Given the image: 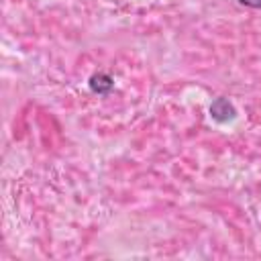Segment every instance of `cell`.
I'll return each mask as SVG.
<instances>
[{
    "label": "cell",
    "mask_w": 261,
    "mask_h": 261,
    "mask_svg": "<svg viewBox=\"0 0 261 261\" xmlns=\"http://www.w3.org/2000/svg\"><path fill=\"white\" fill-rule=\"evenodd\" d=\"M239 4H243V6H249V8H257V10H261V0H237Z\"/></svg>",
    "instance_id": "cell-3"
},
{
    "label": "cell",
    "mask_w": 261,
    "mask_h": 261,
    "mask_svg": "<svg viewBox=\"0 0 261 261\" xmlns=\"http://www.w3.org/2000/svg\"><path fill=\"white\" fill-rule=\"evenodd\" d=\"M208 112H210V118H212L214 122H218V124L232 122V120L239 116L234 104H232L228 98H224V96L214 98V100L210 102V106H208Z\"/></svg>",
    "instance_id": "cell-1"
},
{
    "label": "cell",
    "mask_w": 261,
    "mask_h": 261,
    "mask_svg": "<svg viewBox=\"0 0 261 261\" xmlns=\"http://www.w3.org/2000/svg\"><path fill=\"white\" fill-rule=\"evenodd\" d=\"M88 88L96 96H108L114 90V77L106 71H96L88 77Z\"/></svg>",
    "instance_id": "cell-2"
}]
</instances>
